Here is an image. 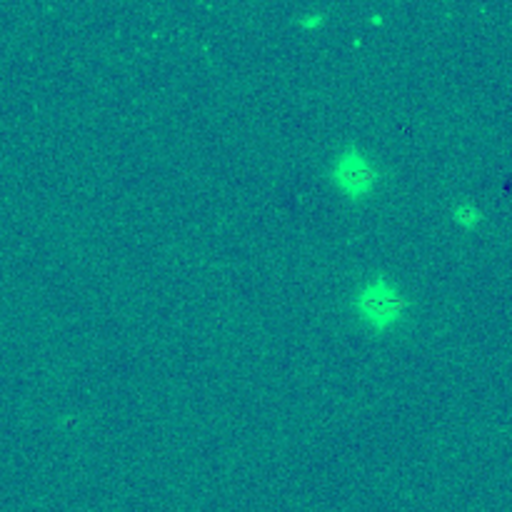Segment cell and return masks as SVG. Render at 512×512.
I'll return each mask as SVG.
<instances>
[{"instance_id":"6da1fadb","label":"cell","mask_w":512,"mask_h":512,"mask_svg":"<svg viewBox=\"0 0 512 512\" xmlns=\"http://www.w3.org/2000/svg\"><path fill=\"white\" fill-rule=\"evenodd\" d=\"M350 305H353L358 323L365 325L375 335L393 333L395 328L403 325L410 310V300L405 290L395 280L385 278V275H373V278L363 280L355 290Z\"/></svg>"},{"instance_id":"7a4b0ae2","label":"cell","mask_w":512,"mask_h":512,"mask_svg":"<svg viewBox=\"0 0 512 512\" xmlns=\"http://www.w3.org/2000/svg\"><path fill=\"white\" fill-rule=\"evenodd\" d=\"M328 178L343 198L353 200V203H363V200L373 198L375 190H378L380 168L360 145H345L330 160Z\"/></svg>"},{"instance_id":"3957f363","label":"cell","mask_w":512,"mask_h":512,"mask_svg":"<svg viewBox=\"0 0 512 512\" xmlns=\"http://www.w3.org/2000/svg\"><path fill=\"white\" fill-rule=\"evenodd\" d=\"M453 220H455V225H458V228L475 230L480 223H483V213H480L478 205L468 203V200H465V203H458L453 208Z\"/></svg>"},{"instance_id":"277c9868","label":"cell","mask_w":512,"mask_h":512,"mask_svg":"<svg viewBox=\"0 0 512 512\" xmlns=\"http://www.w3.org/2000/svg\"><path fill=\"white\" fill-rule=\"evenodd\" d=\"M300 28H318V25H323V15L320 13H313V15H305V18L298 20Z\"/></svg>"}]
</instances>
